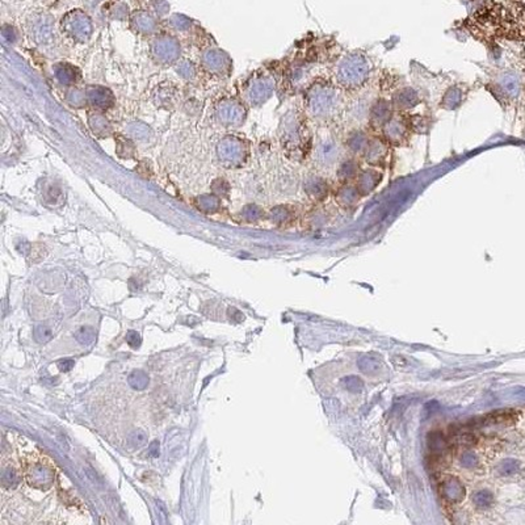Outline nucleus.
I'll list each match as a JSON object with an SVG mask.
<instances>
[{
	"label": "nucleus",
	"instance_id": "obj_1",
	"mask_svg": "<svg viewBox=\"0 0 525 525\" xmlns=\"http://www.w3.org/2000/svg\"><path fill=\"white\" fill-rule=\"evenodd\" d=\"M306 105L314 120L329 126L345 112L344 91L334 80H320L309 91Z\"/></svg>",
	"mask_w": 525,
	"mask_h": 525
},
{
	"label": "nucleus",
	"instance_id": "obj_2",
	"mask_svg": "<svg viewBox=\"0 0 525 525\" xmlns=\"http://www.w3.org/2000/svg\"><path fill=\"white\" fill-rule=\"evenodd\" d=\"M373 63L364 52H351L332 67V79L344 92H359L370 80Z\"/></svg>",
	"mask_w": 525,
	"mask_h": 525
},
{
	"label": "nucleus",
	"instance_id": "obj_3",
	"mask_svg": "<svg viewBox=\"0 0 525 525\" xmlns=\"http://www.w3.org/2000/svg\"><path fill=\"white\" fill-rule=\"evenodd\" d=\"M313 158L316 167L326 171L338 167L343 160V143L329 126H326V129L318 135L314 143Z\"/></svg>",
	"mask_w": 525,
	"mask_h": 525
},
{
	"label": "nucleus",
	"instance_id": "obj_4",
	"mask_svg": "<svg viewBox=\"0 0 525 525\" xmlns=\"http://www.w3.org/2000/svg\"><path fill=\"white\" fill-rule=\"evenodd\" d=\"M25 479L34 488L46 491L54 483L56 469L50 460L42 457L36 458L25 464Z\"/></svg>",
	"mask_w": 525,
	"mask_h": 525
},
{
	"label": "nucleus",
	"instance_id": "obj_5",
	"mask_svg": "<svg viewBox=\"0 0 525 525\" xmlns=\"http://www.w3.org/2000/svg\"><path fill=\"white\" fill-rule=\"evenodd\" d=\"M492 92L496 93L499 98L507 102L515 100L521 92V79L519 74L512 70H504L496 75L492 80Z\"/></svg>",
	"mask_w": 525,
	"mask_h": 525
},
{
	"label": "nucleus",
	"instance_id": "obj_6",
	"mask_svg": "<svg viewBox=\"0 0 525 525\" xmlns=\"http://www.w3.org/2000/svg\"><path fill=\"white\" fill-rule=\"evenodd\" d=\"M382 138L390 144H402L407 142L411 129L407 120L399 116H394L389 122L381 128Z\"/></svg>",
	"mask_w": 525,
	"mask_h": 525
},
{
	"label": "nucleus",
	"instance_id": "obj_7",
	"mask_svg": "<svg viewBox=\"0 0 525 525\" xmlns=\"http://www.w3.org/2000/svg\"><path fill=\"white\" fill-rule=\"evenodd\" d=\"M390 155V144L387 143L382 137H374L370 139L369 146L364 154V160L369 164V167H384L389 160Z\"/></svg>",
	"mask_w": 525,
	"mask_h": 525
},
{
	"label": "nucleus",
	"instance_id": "obj_8",
	"mask_svg": "<svg viewBox=\"0 0 525 525\" xmlns=\"http://www.w3.org/2000/svg\"><path fill=\"white\" fill-rule=\"evenodd\" d=\"M393 104L389 100L385 98H378L376 102L372 103L370 109H369V125L374 128V129H381L382 126L391 120L394 117Z\"/></svg>",
	"mask_w": 525,
	"mask_h": 525
},
{
	"label": "nucleus",
	"instance_id": "obj_9",
	"mask_svg": "<svg viewBox=\"0 0 525 525\" xmlns=\"http://www.w3.org/2000/svg\"><path fill=\"white\" fill-rule=\"evenodd\" d=\"M382 180H384V173L380 169L376 167H368L360 171L355 184L357 185L360 193L364 197L374 192L381 185Z\"/></svg>",
	"mask_w": 525,
	"mask_h": 525
},
{
	"label": "nucleus",
	"instance_id": "obj_10",
	"mask_svg": "<svg viewBox=\"0 0 525 525\" xmlns=\"http://www.w3.org/2000/svg\"><path fill=\"white\" fill-rule=\"evenodd\" d=\"M391 104L395 112H399V113L410 112L420 104V95L414 88L406 87L394 93L391 97Z\"/></svg>",
	"mask_w": 525,
	"mask_h": 525
},
{
	"label": "nucleus",
	"instance_id": "obj_11",
	"mask_svg": "<svg viewBox=\"0 0 525 525\" xmlns=\"http://www.w3.org/2000/svg\"><path fill=\"white\" fill-rule=\"evenodd\" d=\"M361 197H363V194L360 193L359 188H357L356 184H352V183H341L340 187H339L338 189H336V192H335L334 200L340 208L348 209V208H352V206L356 205V204L361 200Z\"/></svg>",
	"mask_w": 525,
	"mask_h": 525
},
{
	"label": "nucleus",
	"instance_id": "obj_12",
	"mask_svg": "<svg viewBox=\"0 0 525 525\" xmlns=\"http://www.w3.org/2000/svg\"><path fill=\"white\" fill-rule=\"evenodd\" d=\"M370 137L368 135V133H365L361 129H355L347 135V138L344 141V146L349 151L352 155H361L364 157L366 148L369 146V142H370Z\"/></svg>",
	"mask_w": 525,
	"mask_h": 525
},
{
	"label": "nucleus",
	"instance_id": "obj_13",
	"mask_svg": "<svg viewBox=\"0 0 525 525\" xmlns=\"http://www.w3.org/2000/svg\"><path fill=\"white\" fill-rule=\"evenodd\" d=\"M466 98V92L461 86H452L445 91L440 100V108L446 111H456L464 104Z\"/></svg>",
	"mask_w": 525,
	"mask_h": 525
},
{
	"label": "nucleus",
	"instance_id": "obj_14",
	"mask_svg": "<svg viewBox=\"0 0 525 525\" xmlns=\"http://www.w3.org/2000/svg\"><path fill=\"white\" fill-rule=\"evenodd\" d=\"M306 192L309 197H311L313 200L323 201L330 194V184L322 176L314 175L307 180Z\"/></svg>",
	"mask_w": 525,
	"mask_h": 525
},
{
	"label": "nucleus",
	"instance_id": "obj_15",
	"mask_svg": "<svg viewBox=\"0 0 525 525\" xmlns=\"http://www.w3.org/2000/svg\"><path fill=\"white\" fill-rule=\"evenodd\" d=\"M360 171H361V168H360V164L356 159L345 158L336 167V178L341 183H351L352 180H356Z\"/></svg>",
	"mask_w": 525,
	"mask_h": 525
},
{
	"label": "nucleus",
	"instance_id": "obj_16",
	"mask_svg": "<svg viewBox=\"0 0 525 525\" xmlns=\"http://www.w3.org/2000/svg\"><path fill=\"white\" fill-rule=\"evenodd\" d=\"M20 470L12 462H4L2 466V485L4 488H15L20 483Z\"/></svg>",
	"mask_w": 525,
	"mask_h": 525
},
{
	"label": "nucleus",
	"instance_id": "obj_17",
	"mask_svg": "<svg viewBox=\"0 0 525 525\" xmlns=\"http://www.w3.org/2000/svg\"><path fill=\"white\" fill-rule=\"evenodd\" d=\"M129 385L135 390H143L148 385L147 374L142 370H134L129 376Z\"/></svg>",
	"mask_w": 525,
	"mask_h": 525
},
{
	"label": "nucleus",
	"instance_id": "obj_18",
	"mask_svg": "<svg viewBox=\"0 0 525 525\" xmlns=\"http://www.w3.org/2000/svg\"><path fill=\"white\" fill-rule=\"evenodd\" d=\"M75 338L80 344H91L95 340V330L87 326H82L77 332H75Z\"/></svg>",
	"mask_w": 525,
	"mask_h": 525
},
{
	"label": "nucleus",
	"instance_id": "obj_19",
	"mask_svg": "<svg viewBox=\"0 0 525 525\" xmlns=\"http://www.w3.org/2000/svg\"><path fill=\"white\" fill-rule=\"evenodd\" d=\"M147 441V435L142 430L133 431L129 435V444L133 448H141Z\"/></svg>",
	"mask_w": 525,
	"mask_h": 525
},
{
	"label": "nucleus",
	"instance_id": "obj_20",
	"mask_svg": "<svg viewBox=\"0 0 525 525\" xmlns=\"http://www.w3.org/2000/svg\"><path fill=\"white\" fill-rule=\"evenodd\" d=\"M34 336H36V340L40 341V343H46L52 339L53 331L49 326L45 324H38L36 329H34Z\"/></svg>",
	"mask_w": 525,
	"mask_h": 525
},
{
	"label": "nucleus",
	"instance_id": "obj_21",
	"mask_svg": "<svg viewBox=\"0 0 525 525\" xmlns=\"http://www.w3.org/2000/svg\"><path fill=\"white\" fill-rule=\"evenodd\" d=\"M141 336L137 331H129L126 334V343L132 348H138L141 345Z\"/></svg>",
	"mask_w": 525,
	"mask_h": 525
},
{
	"label": "nucleus",
	"instance_id": "obj_22",
	"mask_svg": "<svg viewBox=\"0 0 525 525\" xmlns=\"http://www.w3.org/2000/svg\"><path fill=\"white\" fill-rule=\"evenodd\" d=\"M74 365H75V361L71 359L61 360V361L58 363V368L61 372H70L71 369L74 368Z\"/></svg>",
	"mask_w": 525,
	"mask_h": 525
},
{
	"label": "nucleus",
	"instance_id": "obj_23",
	"mask_svg": "<svg viewBox=\"0 0 525 525\" xmlns=\"http://www.w3.org/2000/svg\"><path fill=\"white\" fill-rule=\"evenodd\" d=\"M150 456L154 458H157L159 456V441L158 440H154L150 444Z\"/></svg>",
	"mask_w": 525,
	"mask_h": 525
},
{
	"label": "nucleus",
	"instance_id": "obj_24",
	"mask_svg": "<svg viewBox=\"0 0 525 525\" xmlns=\"http://www.w3.org/2000/svg\"><path fill=\"white\" fill-rule=\"evenodd\" d=\"M522 135H524V138H525V128H524V133H522Z\"/></svg>",
	"mask_w": 525,
	"mask_h": 525
}]
</instances>
